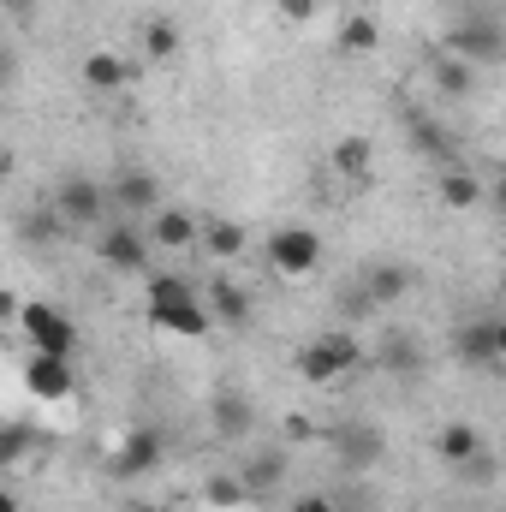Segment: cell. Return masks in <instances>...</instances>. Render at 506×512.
<instances>
[{"label":"cell","instance_id":"cell-17","mask_svg":"<svg viewBox=\"0 0 506 512\" xmlns=\"http://www.w3.org/2000/svg\"><path fill=\"white\" fill-rule=\"evenodd\" d=\"M84 84H90V90H126L131 60L114 54V48H90V54H84Z\"/></svg>","mask_w":506,"mask_h":512},{"label":"cell","instance_id":"cell-12","mask_svg":"<svg viewBox=\"0 0 506 512\" xmlns=\"http://www.w3.org/2000/svg\"><path fill=\"white\" fill-rule=\"evenodd\" d=\"M429 84H435L447 102H465V96H477V66L459 60V54H435V60H429Z\"/></svg>","mask_w":506,"mask_h":512},{"label":"cell","instance_id":"cell-29","mask_svg":"<svg viewBox=\"0 0 506 512\" xmlns=\"http://www.w3.org/2000/svg\"><path fill=\"white\" fill-rule=\"evenodd\" d=\"M334 501H340V512H370V489H364V483H352V489H340Z\"/></svg>","mask_w":506,"mask_h":512},{"label":"cell","instance_id":"cell-5","mask_svg":"<svg viewBox=\"0 0 506 512\" xmlns=\"http://www.w3.org/2000/svg\"><path fill=\"white\" fill-rule=\"evenodd\" d=\"M262 256H268V268H274L280 280H310V274L322 268V239H316L310 227H274L268 245H262Z\"/></svg>","mask_w":506,"mask_h":512},{"label":"cell","instance_id":"cell-16","mask_svg":"<svg viewBox=\"0 0 506 512\" xmlns=\"http://www.w3.org/2000/svg\"><path fill=\"white\" fill-rule=\"evenodd\" d=\"M251 423H256L251 399H245V393H233V387H221V393H215V435H221V441H245V435H251Z\"/></svg>","mask_w":506,"mask_h":512},{"label":"cell","instance_id":"cell-19","mask_svg":"<svg viewBox=\"0 0 506 512\" xmlns=\"http://www.w3.org/2000/svg\"><path fill=\"white\" fill-rule=\"evenodd\" d=\"M155 459H161V435H155V429H131L126 453H114V471H120V477H143Z\"/></svg>","mask_w":506,"mask_h":512},{"label":"cell","instance_id":"cell-18","mask_svg":"<svg viewBox=\"0 0 506 512\" xmlns=\"http://www.w3.org/2000/svg\"><path fill=\"white\" fill-rule=\"evenodd\" d=\"M364 292H370V304H399V298L411 292V268L393 262V256H381L376 268L364 274Z\"/></svg>","mask_w":506,"mask_h":512},{"label":"cell","instance_id":"cell-33","mask_svg":"<svg viewBox=\"0 0 506 512\" xmlns=\"http://www.w3.org/2000/svg\"><path fill=\"white\" fill-rule=\"evenodd\" d=\"M465 6H471V12H489V6H495V0H465Z\"/></svg>","mask_w":506,"mask_h":512},{"label":"cell","instance_id":"cell-2","mask_svg":"<svg viewBox=\"0 0 506 512\" xmlns=\"http://www.w3.org/2000/svg\"><path fill=\"white\" fill-rule=\"evenodd\" d=\"M364 364V340L352 328H322L304 352H298V376L316 387H334L340 376H352Z\"/></svg>","mask_w":506,"mask_h":512},{"label":"cell","instance_id":"cell-24","mask_svg":"<svg viewBox=\"0 0 506 512\" xmlns=\"http://www.w3.org/2000/svg\"><path fill=\"white\" fill-rule=\"evenodd\" d=\"M459 358H465V364H501V346H495V322L459 328Z\"/></svg>","mask_w":506,"mask_h":512},{"label":"cell","instance_id":"cell-10","mask_svg":"<svg viewBox=\"0 0 506 512\" xmlns=\"http://www.w3.org/2000/svg\"><path fill=\"white\" fill-rule=\"evenodd\" d=\"M96 251H102L108 268H120V274H143V251H155V245H149V233H143V227L120 221V227H108V233H102V245H96Z\"/></svg>","mask_w":506,"mask_h":512},{"label":"cell","instance_id":"cell-25","mask_svg":"<svg viewBox=\"0 0 506 512\" xmlns=\"http://www.w3.org/2000/svg\"><path fill=\"white\" fill-rule=\"evenodd\" d=\"M203 495H209V507H245V501H256L239 471H233V477H209V489H203Z\"/></svg>","mask_w":506,"mask_h":512},{"label":"cell","instance_id":"cell-14","mask_svg":"<svg viewBox=\"0 0 506 512\" xmlns=\"http://www.w3.org/2000/svg\"><path fill=\"white\" fill-rule=\"evenodd\" d=\"M435 453H441L447 465H459V471H465L477 453H489V441H483V429H477V423H447V429L435 435Z\"/></svg>","mask_w":506,"mask_h":512},{"label":"cell","instance_id":"cell-4","mask_svg":"<svg viewBox=\"0 0 506 512\" xmlns=\"http://www.w3.org/2000/svg\"><path fill=\"white\" fill-rule=\"evenodd\" d=\"M447 54L471 60V66H501L506 60V24L495 12H471L447 30Z\"/></svg>","mask_w":506,"mask_h":512},{"label":"cell","instance_id":"cell-15","mask_svg":"<svg viewBox=\"0 0 506 512\" xmlns=\"http://www.w3.org/2000/svg\"><path fill=\"white\" fill-rule=\"evenodd\" d=\"M24 382H30L36 399H72V370H66V358L36 352V358H30V370H24Z\"/></svg>","mask_w":506,"mask_h":512},{"label":"cell","instance_id":"cell-8","mask_svg":"<svg viewBox=\"0 0 506 512\" xmlns=\"http://www.w3.org/2000/svg\"><path fill=\"white\" fill-rule=\"evenodd\" d=\"M328 447H334V459L352 465V471H370V465L387 459V435H381V423H334Z\"/></svg>","mask_w":506,"mask_h":512},{"label":"cell","instance_id":"cell-6","mask_svg":"<svg viewBox=\"0 0 506 512\" xmlns=\"http://www.w3.org/2000/svg\"><path fill=\"white\" fill-rule=\"evenodd\" d=\"M203 221H209V215H197V209H185V203H161L143 233H149L155 251L185 256V251H203Z\"/></svg>","mask_w":506,"mask_h":512},{"label":"cell","instance_id":"cell-27","mask_svg":"<svg viewBox=\"0 0 506 512\" xmlns=\"http://www.w3.org/2000/svg\"><path fill=\"white\" fill-rule=\"evenodd\" d=\"M381 364H387V370H399V376H405V370H417L411 340H405V334H387V340H381Z\"/></svg>","mask_w":506,"mask_h":512},{"label":"cell","instance_id":"cell-32","mask_svg":"<svg viewBox=\"0 0 506 512\" xmlns=\"http://www.w3.org/2000/svg\"><path fill=\"white\" fill-rule=\"evenodd\" d=\"M495 203H501V215H506V179H501V185H495Z\"/></svg>","mask_w":506,"mask_h":512},{"label":"cell","instance_id":"cell-28","mask_svg":"<svg viewBox=\"0 0 506 512\" xmlns=\"http://www.w3.org/2000/svg\"><path fill=\"white\" fill-rule=\"evenodd\" d=\"M274 6H280L286 24H310V18H316V0H274Z\"/></svg>","mask_w":506,"mask_h":512},{"label":"cell","instance_id":"cell-9","mask_svg":"<svg viewBox=\"0 0 506 512\" xmlns=\"http://www.w3.org/2000/svg\"><path fill=\"white\" fill-rule=\"evenodd\" d=\"M108 191H114V215H126V221H149L155 209H161V179L155 173H143V167H126V173H114L108 179Z\"/></svg>","mask_w":506,"mask_h":512},{"label":"cell","instance_id":"cell-7","mask_svg":"<svg viewBox=\"0 0 506 512\" xmlns=\"http://www.w3.org/2000/svg\"><path fill=\"white\" fill-rule=\"evenodd\" d=\"M18 328H24L30 346L48 352V358H72V352H78V328H72L54 304H24V310H18Z\"/></svg>","mask_w":506,"mask_h":512},{"label":"cell","instance_id":"cell-20","mask_svg":"<svg viewBox=\"0 0 506 512\" xmlns=\"http://www.w3.org/2000/svg\"><path fill=\"white\" fill-rule=\"evenodd\" d=\"M203 251L215 256V262L245 256V227H239V221H227V215H209V221H203Z\"/></svg>","mask_w":506,"mask_h":512},{"label":"cell","instance_id":"cell-30","mask_svg":"<svg viewBox=\"0 0 506 512\" xmlns=\"http://www.w3.org/2000/svg\"><path fill=\"white\" fill-rule=\"evenodd\" d=\"M292 512H340V501H334V495H298Z\"/></svg>","mask_w":506,"mask_h":512},{"label":"cell","instance_id":"cell-22","mask_svg":"<svg viewBox=\"0 0 506 512\" xmlns=\"http://www.w3.org/2000/svg\"><path fill=\"white\" fill-rule=\"evenodd\" d=\"M435 191H441V203H447V209H477V203L489 197V191H483V179H477V173H465V167H447Z\"/></svg>","mask_w":506,"mask_h":512},{"label":"cell","instance_id":"cell-23","mask_svg":"<svg viewBox=\"0 0 506 512\" xmlns=\"http://www.w3.org/2000/svg\"><path fill=\"white\" fill-rule=\"evenodd\" d=\"M203 298H209V310H215L221 322H245V316H251V292H245V286H233V280H215Z\"/></svg>","mask_w":506,"mask_h":512},{"label":"cell","instance_id":"cell-26","mask_svg":"<svg viewBox=\"0 0 506 512\" xmlns=\"http://www.w3.org/2000/svg\"><path fill=\"white\" fill-rule=\"evenodd\" d=\"M143 48H149V60H167V54L179 48V30H173L167 18H149V24H143Z\"/></svg>","mask_w":506,"mask_h":512},{"label":"cell","instance_id":"cell-3","mask_svg":"<svg viewBox=\"0 0 506 512\" xmlns=\"http://www.w3.org/2000/svg\"><path fill=\"white\" fill-rule=\"evenodd\" d=\"M54 215L66 227H102L114 215V191L102 179H90V173H72V179L54 185Z\"/></svg>","mask_w":506,"mask_h":512},{"label":"cell","instance_id":"cell-31","mask_svg":"<svg viewBox=\"0 0 506 512\" xmlns=\"http://www.w3.org/2000/svg\"><path fill=\"white\" fill-rule=\"evenodd\" d=\"M495 346H501V364H506V316H495Z\"/></svg>","mask_w":506,"mask_h":512},{"label":"cell","instance_id":"cell-1","mask_svg":"<svg viewBox=\"0 0 506 512\" xmlns=\"http://www.w3.org/2000/svg\"><path fill=\"white\" fill-rule=\"evenodd\" d=\"M143 310H149V322L161 328V334H179V340H203L209 334V298L191 286V280H179V274H149V286H143Z\"/></svg>","mask_w":506,"mask_h":512},{"label":"cell","instance_id":"cell-21","mask_svg":"<svg viewBox=\"0 0 506 512\" xmlns=\"http://www.w3.org/2000/svg\"><path fill=\"white\" fill-rule=\"evenodd\" d=\"M328 161H334V173H340V179H370V167H376V149H370V137H340Z\"/></svg>","mask_w":506,"mask_h":512},{"label":"cell","instance_id":"cell-11","mask_svg":"<svg viewBox=\"0 0 506 512\" xmlns=\"http://www.w3.org/2000/svg\"><path fill=\"white\" fill-rule=\"evenodd\" d=\"M239 477H245L251 495H274V489L286 483V447H251V453L239 459Z\"/></svg>","mask_w":506,"mask_h":512},{"label":"cell","instance_id":"cell-13","mask_svg":"<svg viewBox=\"0 0 506 512\" xmlns=\"http://www.w3.org/2000/svg\"><path fill=\"white\" fill-rule=\"evenodd\" d=\"M334 48H340V54H352V60L381 54V24L370 18V12H346V18H340V30H334Z\"/></svg>","mask_w":506,"mask_h":512}]
</instances>
